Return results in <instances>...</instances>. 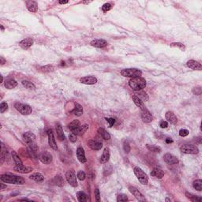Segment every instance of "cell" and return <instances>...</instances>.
Masks as SVG:
<instances>
[{
    "label": "cell",
    "mask_w": 202,
    "mask_h": 202,
    "mask_svg": "<svg viewBox=\"0 0 202 202\" xmlns=\"http://www.w3.org/2000/svg\"><path fill=\"white\" fill-rule=\"evenodd\" d=\"M1 181L5 183L14 184V185H23L25 184L24 178L17 175H3L1 176Z\"/></svg>",
    "instance_id": "obj_1"
},
{
    "label": "cell",
    "mask_w": 202,
    "mask_h": 202,
    "mask_svg": "<svg viewBox=\"0 0 202 202\" xmlns=\"http://www.w3.org/2000/svg\"><path fill=\"white\" fill-rule=\"evenodd\" d=\"M129 85H130V88L134 91H140L146 87L147 83H146L145 79L140 77H137L131 79L129 82Z\"/></svg>",
    "instance_id": "obj_2"
},
{
    "label": "cell",
    "mask_w": 202,
    "mask_h": 202,
    "mask_svg": "<svg viewBox=\"0 0 202 202\" xmlns=\"http://www.w3.org/2000/svg\"><path fill=\"white\" fill-rule=\"evenodd\" d=\"M121 74L126 77H131V78H134V77H140L142 74V72L140 71V70L135 68H130V69H124L121 71Z\"/></svg>",
    "instance_id": "obj_3"
},
{
    "label": "cell",
    "mask_w": 202,
    "mask_h": 202,
    "mask_svg": "<svg viewBox=\"0 0 202 202\" xmlns=\"http://www.w3.org/2000/svg\"><path fill=\"white\" fill-rule=\"evenodd\" d=\"M134 174L137 176V179L139 180L142 185H146L148 181V175L144 172V171L139 167H135L134 169Z\"/></svg>",
    "instance_id": "obj_4"
},
{
    "label": "cell",
    "mask_w": 202,
    "mask_h": 202,
    "mask_svg": "<svg viewBox=\"0 0 202 202\" xmlns=\"http://www.w3.org/2000/svg\"><path fill=\"white\" fill-rule=\"evenodd\" d=\"M14 107L23 115H28L32 112V108L28 104H24V103H19L17 102L14 104Z\"/></svg>",
    "instance_id": "obj_5"
},
{
    "label": "cell",
    "mask_w": 202,
    "mask_h": 202,
    "mask_svg": "<svg viewBox=\"0 0 202 202\" xmlns=\"http://www.w3.org/2000/svg\"><path fill=\"white\" fill-rule=\"evenodd\" d=\"M180 151L185 154L196 155L198 154L199 152V149L197 147H196L195 145H193V144H183L180 148Z\"/></svg>",
    "instance_id": "obj_6"
},
{
    "label": "cell",
    "mask_w": 202,
    "mask_h": 202,
    "mask_svg": "<svg viewBox=\"0 0 202 202\" xmlns=\"http://www.w3.org/2000/svg\"><path fill=\"white\" fill-rule=\"evenodd\" d=\"M66 178L68 181V183L73 187H77V177H76L75 173L73 170H70L66 173Z\"/></svg>",
    "instance_id": "obj_7"
},
{
    "label": "cell",
    "mask_w": 202,
    "mask_h": 202,
    "mask_svg": "<svg viewBox=\"0 0 202 202\" xmlns=\"http://www.w3.org/2000/svg\"><path fill=\"white\" fill-rule=\"evenodd\" d=\"M23 140L28 145H30V144L36 143V136L33 133L28 131L23 134Z\"/></svg>",
    "instance_id": "obj_8"
},
{
    "label": "cell",
    "mask_w": 202,
    "mask_h": 202,
    "mask_svg": "<svg viewBox=\"0 0 202 202\" xmlns=\"http://www.w3.org/2000/svg\"><path fill=\"white\" fill-rule=\"evenodd\" d=\"M164 160L166 164H168L169 165H174L177 164L178 163V158L175 156L174 155L171 154V153H167L164 156Z\"/></svg>",
    "instance_id": "obj_9"
},
{
    "label": "cell",
    "mask_w": 202,
    "mask_h": 202,
    "mask_svg": "<svg viewBox=\"0 0 202 202\" xmlns=\"http://www.w3.org/2000/svg\"><path fill=\"white\" fill-rule=\"evenodd\" d=\"M48 143H49L50 147L52 148V149H54V150H57V149H58V147H57V144H56V142H55V137H54V133H53L52 130H48Z\"/></svg>",
    "instance_id": "obj_10"
},
{
    "label": "cell",
    "mask_w": 202,
    "mask_h": 202,
    "mask_svg": "<svg viewBox=\"0 0 202 202\" xmlns=\"http://www.w3.org/2000/svg\"><path fill=\"white\" fill-rule=\"evenodd\" d=\"M141 119L143 120V122L149 123L151 122H152L153 117L152 115V114L150 113V111L147 108H145V109L141 111Z\"/></svg>",
    "instance_id": "obj_11"
},
{
    "label": "cell",
    "mask_w": 202,
    "mask_h": 202,
    "mask_svg": "<svg viewBox=\"0 0 202 202\" xmlns=\"http://www.w3.org/2000/svg\"><path fill=\"white\" fill-rule=\"evenodd\" d=\"M40 161H41L43 164H51L52 162L53 158H52V156L51 153H49L48 152H44L40 155Z\"/></svg>",
    "instance_id": "obj_12"
},
{
    "label": "cell",
    "mask_w": 202,
    "mask_h": 202,
    "mask_svg": "<svg viewBox=\"0 0 202 202\" xmlns=\"http://www.w3.org/2000/svg\"><path fill=\"white\" fill-rule=\"evenodd\" d=\"M129 190L130 191V193L133 194V195L136 197V198L138 200V201H145V198L143 196V194L140 193L137 188H135L134 186H130L129 188Z\"/></svg>",
    "instance_id": "obj_13"
},
{
    "label": "cell",
    "mask_w": 202,
    "mask_h": 202,
    "mask_svg": "<svg viewBox=\"0 0 202 202\" xmlns=\"http://www.w3.org/2000/svg\"><path fill=\"white\" fill-rule=\"evenodd\" d=\"M88 145L89 147L93 149L94 151H98L100 150L102 147H103V144L99 141H97V140H89L88 142Z\"/></svg>",
    "instance_id": "obj_14"
},
{
    "label": "cell",
    "mask_w": 202,
    "mask_h": 202,
    "mask_svg": "<svg viewBox=\"0 0 202 202\" xmlns=\"http://www.w3.org/2000/svg\"><path fill=\"white\" fill-rule=\"evenodd\" d=\"M14 170L17 172L21 173V174H27L32 171V168L30 167H25L23 164L16 165L14 168Z\"/></svg>",
    "instance_id": "obj_15"
},
{
    "label": "cell",
    "mask_w": 202,
    "mask_h": 202,
    "mask_svg": "<svg viewBox=\"0 0 202 202\" xmlns=\"http://www.w3.org/2000/svg\"><path fill=\"white\" fill-rule=\"evenodd\" d=\"M80 81L85 85H95L97 83V78L93 76H87L81 78Z\"/></svg>",
    "instance_id": "obj_16"
},
{
    "label": "cell",
    "mask_w": 202,
    "mask_h": 202,
    "mask_svg": "<svg viewBox=\"0 0 202 202\" xmlns=\"http://www.w3.org/2000/svg\"><path fill=\"white\" fill-rule=\"evenodd\" d=\"M91 45H92L93 47H95V48H102L106 47L107 45V42L105 40L97 39V40H94L91 42Z\"/></svg>",
    "instance_id": "obj_17"
},
{
    "label": "cell",
    "mask_w": 202,
    "mask_h": 202,
    "mask_svg": "<svg viewBox=\"0 0 202 202\" xmlns=\"http://www.w3.org/2000/svg\"><path fill=\"white\" fill-rule=\"evenodd\" d=\"M32 44H33V40H32V38H26V39H24V40H22L19 43L20 47L23 48V49H28V48H30Z\"/></svg>",
    "instance_id": "obj_18"
},
{
    "label": "cell",
    "mask_w": 202,
    "mask_h": 202,
    "mask_svg": "<svg viewBox=\"0 0 202 202\" xmlns=\"http://www.w3.org/2000/svg\"><path fill=\"white\" fill-rule=\"evenodd\" d=\"M186 65L190 69L195 70H201L202 69L201 64L200 62L195 61V60H189L187 62Z\"/></svg>",
    "instance_id": "obj_19"
},
{
    "label": "cell",
    "mask_w": 202,
    "mask_h": 202,
    "mask_svg": "<svg viewBox=\"0 0 202 202\" xmlns=\"http://www.w3.org/2000/svg\"><path fill=\"white\" fill-rule=\"evenodd\" d=\"M77 157L79 160V161L81 163H85L87 161V159L85 157V151L82 148L79 147L77 149Z\"/></svg>",
    "instance_id": "obj_20"
},
{
    "label": "cell",
    "mask_w": 202,
    "mask_h": 202,
    "mask_svg": "<svg viewBox=\"0 0 202 202\" xmlns=\"http://www.w3.org/2000/svg\"><path fill=\"white\" fill-rule=\"evenodd\" d=\"M110 156H111V154H110V149L108 148H106L104 149V151H103V155L100 157L99 162L101 164H106V163H107L110 159Z\"/></svg>",
    "instance_id": "obj_21"
},
{
    "label": "cell",
    "mask_w": 202,
    "mask_h": 202,
    "mask_svg": "<svg viewBox=\"0 0 202 202\" xmlns=\"http://www.w3.org/2000/svg\"><path fill=\"white\" fill-rule=\"evenodd\" d=\"M166 119L171 124H176L178 122V119H177L176 115L171 111H168L166 113Z\"/></svg>",
    "instance_id": "obj_22"
},
{
    "label": "cell",
    "mask_w": 202,
    "mask_h": 202,
    "mask_svg": "<svg viewBox=\"0 0 202 202\" xmlns=\"http://www.w3.org/2000/svg\"><path fill=\"white\" fill-rule=\"evenodd\" d=\"M88 129H89V125L85 124V125H83V126H81L80 127H78V128H77L75 131H74L73 133L76 134V135H78V136H82V135H84V134L85 133L86 131L88 130ZM71 133H72V132H71Z\"/></svg>",
    "instance_id": "obj_23"
},
{
    "label": "cell",
    "mask_w": 202,
    "mask_h": 202,
    "mask_svg": "<svg viewBox=\"0 0 202 202\" xmlns=\"http://www.w3.org/2000/svg\"><path fill=\"white\" fill-rule=\"evenodd\" d=\"M55 130H56V133H57V137L60 140H63L65 139V135H64V132L62 130V126L60 124H56L55 126Z\"/></svg>",
    "instance_id": "obj_24"
},
{
    "label": "cell",
    "mask_w": 202,
    "mask_h": 202,
    "mask_svg": "<svg viewBox=\"0 0 202 202\" xmlns=\"http://www.w3.org/2000/svg\"><path fill=\"white\" fill-rule=\"evenodd\" d=\"M150 175L157 178H162L164 176V172L160 168H154L152 171H151Z\"/></svg>",
    "instance_id": "obj_25"
},
{
    "label": "cell",
    "mask_w": 202,
    "mask_h": 202,
    "mask_svg": "<svg viewBox=\"0 0 202 202\" xmlns=\"http://www.w3.org/2000/svg\"><path fill=\"white\" fill-rule=\"evenodd\" d=\"M132 99H133V101L134 102V103H135L138 107H140L141 111L146 108L145 106H144V102H143V101H142V100H141V99H140L137 96L134 95V96H132Z\"/></svg>",
    "instance_id": "obj_26"
},
{
    "label": "cell",
    "mask_w": 202,
    "mask_h": 202,
    "mask_svg": "<svg viewBox=\"0 0 202 202\" xmlns=\"http://www.w3.org/2000/svg\"><path fill=\"white\" fill-rule=\"evenodd\" d=\"M74 106H75V107L72 111V113H74V115H75L76 116H81L83 114L82 106L77 103H74Z\"/></svg>",
    "instance_id": "obj_27"
},
{
    "label": "cell",
    "mask_w": 202,
    "mask_h": 202,
    "mask_svg": "<svg viewBox=\"0 0 202 202\" xmlns=\"http://www.w3.org/2000/svg\"><path fill=\"white\" fill-rule=\"evenodd\" d=\"M29 178L33 180V181H36V182H42L44 179V177L40 173H34V174H32V175L29 176Z\"/></svg>",
    "instance_id": "obj_28"
},
{
    "label": "cell",
    "mask_w": 202,
    "mask_h": 202,
    "mask_svg": "<svg viewBox=\"0 0 202 202\" xmlns=\"http://www.w3.org/2000/svg\"><path fill=\"white\" fill-rule=\"evenodd\" d=\"M52 182H53L55 185H58L59 187H62V185H64V179L62 178L61 175H57L52 179Z\"/></svg>",
    "instance_id": "obj_29"
},
{
    "label": "cell",
    "mask_w": 202,
    "mask_h": 202,
    "mask_svg": "<svg viewBox=\"0 0 202 202\" xmlns=\"http://www.w3.org/2000/svg\"><path fill=\"white\" fill-rule=\"evenodd\" d=\"M17 85V82L14 79H8L5 82V87L8 89H13Z\"/></svg>",
    "instance_id": "obj_30"
},
{
    "label": "cell",
    "mask_w": 202,
    "mask_h": 202,
    "mask_svg": "<svg viewBox=\"0 0 202 202\" xmlns=\"http://www.w3.org/2000/svg\"><path fill=\"white\" fill-rule=\"evenodd\" d=\"M80 126H81V123H80L79 120H74L73 122H71L69 124L68 128L73 133L74 131H75V130Z\"/></svg>",
    "instance_id": "obj_31"
},
{
    "label": "cell",
    "mask_w": 202,
    "mask_h": 202,
    "mask_svg": "<svg viewBox=\"0 0 202 202\" xmlns=\"http://www.w3.org/2000/svg\"><path fill=\"white\" fill-rule=\"evenodd\" d=\"M185 195H186V197L193 202H201L202 201L201 197H197V196L194 195V194H193V193H189V192H186V193H185Z\"/></svg>",
    "instance_id": "obj_32"
},
{
    "label": "cell",
    "mask_w": 202,
    "mask_h": 202,
    "mask_svg": "<svg viewBox=\"0 0 202 202\" xmlns=\"http://www.w3.org/2000/svg\"><path fill=\"white\" fill-rule=\"evenodd\" d=\"M98 133L104 140H109L111 138V135L109 134V133H107V131H106L103 128H99L98 130Z\"/></svg>",
    "instance_id": "obj_33"
},
{
    "label": "cell",
    "mask_w": 202,
    "mask_h": 202,
    "mask_svg": "<svg viewBox=\"0 0 202 202\" xmlns=\"http://www.w3.org/2000/svg\"><path fill=\"white\" fill-rule=\"evenodd\" d=\"M28 10L31 12H36L37 11V4L36 2H28L27 4Z\"/></svg>",
    "instance_id": "obj_34"
},
{
    "label": "cell",
    "mask_w": 202,
    "mask_h": 202,
    "mask_svg": "<svg viewBox=\"0 0 202 202\" xmlns=\"http://www.w3.org/2000/svg\"><path fill=\"white\" fill-rule=\"evenodd\" d=\"M22 85L24 86L25 89H29V90H34L36 89V86L33 83H32L29 81H22Z\"/></svg>",
    "instance_id": "obj_35"
},
{
    "label": "cell",
    "mask_w": 202,
    "mask_h": 202,
    "mask_svg": "<svg viewBox=\"0 0 202 202\" xmlns=\"http://www.w3.org/2000/svg\"><path fill=\"white\" fill-rule=\"evenodd\" d=\"M137 95H138L137 96H138L143 102H144V101H145V102H146V101H148V99H149V97L148 96V94L145 93V92H144V91H141V90H140V91H138V94H137Z\"/></svg>",
    "instance_id": "obj_36"
},
{
    "label": "cell",
    "mask_w": 202,
    "mask_h": 202,
    "mask_svg": "<svg viewBox=\"0 0 202 202\" xmlns=\"http://www.w3.org/2000/svg\"><path fill=\"white\" fill-rule=\"evenodd\" d=\"M11 155H12V158H13V160H14L15 164L16 165L23 164H22V161L21 160L20 157L17 156V154L16 153V152H14V151H13V152H11Z\"/></svg>",
    "instance_id": "obj_37"
},
{
    "label": "cell",
    "mask_w": 202,
    "mask_h": 202,
    "mask_svg": "<svg viewBox=\"0 0 202 202\" xmlns=\"http://www.w3.org/2000/svg\"><path fill=\"white\" fill-rule=\"evenodd\" d=\"M193 188L197 189V191H201L202 190V181L201 179H197L196 181H193Z\"/></svg>",
    "instance_id": "obj_38"
},
{
    "label": "cell",
    "mask_w": 202,
    "mask_h": 202,
    "mask_svg": "<svg viewBox=\"0 0 202 202\" xmlns=\"http://www.w3.org/2000/svg\"><path fill=\"white\" fill-rule=\"evenodd\" d=\"M77 199H78V201L80 202H85L86 201V200H87V195H86V193H85L82 191L77 192Z\"/></svg>",
    "instance_id": "obj_39"
},
{
    "label": "cell",
    "mask_w": 202,
    "mask_h": 202,
    "mask_svg": "<svg viewBox=\"0 0 202 202\" xmlns=\"http://www.w3.org/2000/svg\"><path fill=\"white\" fill-rule=\"evenodd\" d=\"M112 171H113V168L109 164L106 165L104 167V168H103V174H104V175H111L112 173Z\"/></svg>",
    "instance_id": "obj_40"
},
{
    "label": "cell",
    "mask_w": 202,
    "mask_h": 202,
    "mask_svg": "<svg viewBox=\"0 0 202 202\" xmlns=\"http://www.w3.org/2000/svg\"><path fill=\"white\" fill-rule=\"evenodd\" d=\"M146 147L149 151L154 152H160L161 148L160 147H157L156 145H150V144H147Z\"/></svg>",
    "instance_id": "obj_41"
},
{
    "label": "cell",
    "mask_w": 202,
    "mask_h": 202,
    "mask_svg": "<svg viewBox=\"0 0 202 202\" xmlns=\"http://www.w3.org/2000/svg\"><path fill=\"white\" fill-rule=\"evenodd\" d=\"M54 70V67L52 66L48 65V66H41L40 67V70H41L42 72H50V71H52Z\"/></svg>",
    "instance_id": "obj_42"
},
{
    "label": "cell",
    "mask_w": 202,
    "mask_h": 202,
    "mask_svg": "<svg viewBox=\"0 0 202 202\" xmlns=\"http://www.w3.org/2000/svg\"><path fill=\"white\" fill-rule=\"evenodd\" d=\"M77 178H78L79 180L83 181V180H85V177H86L85 173V172L82 171H78V172H77Z\"/></svg>",
    "instance_id": "obj_43"
},
{
    "label": "cell",
    "mask_w": 202,
    "mask_h": 202,
    "mask_svg": "<svg viewBox=\"0 0 202 202\" xmlns=\"http://www.w3.org/2000/svg\"><path fill=\"white\" fill-rule=\"evenodd\" d=\"M128 200V197L125 194H119L117 197V201H127Z\"/></svg>",
    "instance_id": "obj_44"
},
{
    "label": "cell",
    "mask_w": 202,
    "mask_h": 202,
    "mask_svg": "<svg viewBox=\"0 0 202 202\" xmlns=\"http://www.w3.org/2000/svg\"><path fill=\"white\" fill-rule=\"evenodd\" d=\"M171 47H175V48H179L181 50L184 51L185 49V47L181 43H172L171 44Z\"/></svg>",
    "instance_id": "obj_45"
},
{
    "label": "cell",
    "mask_w": 202,
    "mask_h": 202,
    "mask_svg": "<svg viewBox=\"0 0 202 202\" xmlns=\"http://www.w3.org/2000/svg\"><path fill=\"white\" fill-rule=\"evenodd\" d=\"M7 109H8V104L6 102H3V103H1V105H0V111H1V113L5 112Z\"/></svg>",
    "instance_id": "obj_46"
},
{
    "label": "cell",
    "mask_w": 202,
    "mask_h": 202,
    "mask_svg": "<svg viewBox=\"0 0 202 202\" xmlns=\"http://www.w3.org/2000/svg\"><path fill=\"white\" fill-rule=\"evenodd\" d=\"M111 9V5L110 3L103 4V7H102V11H103V12H107V11H109Z\"/></svg>",
    "instance_id": "obj_47"
},
{
    "label": "cell",
    "mask_w": 202,
    "mask_h": 202,
    "mask_svg": "<svg viewBox=\"0 0 202 202\" xmlns=\"http://www.w3.org/2000/svg\"><path fill=\"white\" fill-rule=\"evenodd\" d=\"M179 135L182 137H185L186 136L189 135V131L185 129H181L180 131H179Z\"/></svg>",
    "instance_id": "obj_48"
},
{
    "label": "cell",
    "mask_w": 202,
    "mask_h": 202,
    "mask_svg": "<svg viewBox=\"0 0 202 202\" xmlns=\"http://www.w3.org/2000/svg\"><path fill=\"white\" fill-rule=\"evenodd\" d=\"M69 139H70V140L72 142V143H74V142H76L77 141V135L76 134H74V133H71V134L69 135Z\"/></svg>",
    "instance_id": "obj_49"
},
{
    "label": "cell",
    "mask_w": 202,
    "mask_h": 202,
    "mask_svg": "<svg viewBox=\"0 0 202 202\" xmlns=\"http://www.w3.org/2000/svg\"><path fill=\"white\" fill-rule=\"evenodd\" d=\"M193 93H194L195 95H197V96L201 95V87H197V88H194V89H193Z\"/></svg>",
    "instance_id": "obj_50"
},
{
    "label": "cell",
    "mask_w": 202,
    "mask_h": 202,
    "mask_svg": "<svg viewBox=\"0 0 202 202\" xmlns=\"http://www.w3.org/2000/svg\"><path fill=\"white\" fill-rule=\"evenodd\" d=\"M123 149L124 151L126 152V153H129L130 152V144H129V143H127V142H125L123 144Z\"/></svg>",
    "instance_id": "obj_51"
},
{
    "label": "cell",
    "mask_w": 202,
    "mask_h": 202,
    "mask_svg": "<svg viewBox=\"0 0 202 202\" xmlns=\"http://www.w3.org/2000/svg\"><path fill=\"white\" fill-rule=\"evenodd\" d=\"M95 197H96V199L97 201H100V193H99V189H95Z\"/></svg>",
    "instance_id": "obj_52"
},
{
    "label": "cell",
    "mask_w": 202,
    "mask_h": 202,
    "mask_svg": "<svg viewBox=\"0 0 202 202\" xmlns=\"http://www.w3.org/2000/svg\"><path fill=\"white\" fill-rule=\"evenodd\" d=\"M106 120L109 123V125H110V127H111L112 126H113L114 124L115 123V119H113V118H107Z\"/></svg>",
    "instance_id": "obj_53"
},
{
    "label": "cell",
    "mask_w": 202,
    "mask_h": 202,
    "mask_svg": "<svg viewBox=\"0 0 202 202\" xmlns=\"http://www.w3.org/2000/svg\"><path fill=\"white\" fill-rule=\"evenodd\" d=\"M160 126L162 129H165V128H167V127L168 126V123L167 121H162V122H160Z\"/></svg>",
    "instance_id": "obj_54"
},
{
    "label": "cell",
    "mask_w": 202,
    "mask_h": 202,
    "mask_svg": "<svg viewBox=\"0 0 202 202\" xmlns=\"http://www.w3.org/2000/svg\"><path fill=\"white\" fill-rule=\"evenodd\" d=\"M165 141H166V143H168V144H170V143H172V142H173V140H172L171 138H167Z\"/></svg>",
    "instance_id": "obj_55"
},
{
    "label": "cell",
    "mask_w": 202,
    "mask_h": 202,
    "mask_svg": "<svg viewBox=\"0 0 202 202\" xmlns=\"http://www.w3.org/2000/svg\"><path fill=\"white\" fill-rule=\"evenodd\" d=\"M5 188H7V185H4L3 183H1V188H0V189L3 190V189Z\"/></svg>",
    "instance_id": "obj_56"
},
{
    "label": "cell",
    "mask_w": 202,
    "mask_h": 202,
    "mask_svg": "<svg viewBox=\"0 0 202 202\" xmlns=\"http://www.w3.org/2000/svg\"><path fill=\"white\" fill-rule=\"evenodd\" d=\"M60 4H66L68 3V1H59Z\"/></svg>",
    "instance_id": "obj_57"
},
{
    "label": "cell",
    "mask_w": 202,
    "mask_h": 202,
    "mask_svg": "<svg viewBox=\"0 0 202 202\" xmlns=\"http://www.w3.org/2000/svg\"><path fill=\"white\" fill-rule=\"evenodd\" d=\"M5 62H6V61L4 60V58H3V57H1V64H2V65H3Z\"/></svg>",
    "instance_id": "obj_58"
},
{
    "label": "cell",
    "mask_w": 202,
    "mask_h": 202,
    "mask_svg": "<svg viewBox=\"0 0 202 202\" xmlns=\"http://www.w3.org/2000/svg\"><path fill=\"white\" fill-rule=\"evenodd\" d=\"M20 201H30V200L29 199H27V198H23V199H21Z\"/></svg>",
    "instance_id": "obj_59"
},
{
    "label": "cell",
    "mask_w": 202,
    "mask_h": 202,
    "mask_svg": "<svg viewBox=\"0 0 202 202\" xmlns=\"http://www.w3.org/2000/svg\"><path fill=\"white\" fill-rule=\"evenodd\" d=\"M1 79H2L1 82H3V76H1Z\"/></svg>",
    "instance_id": "obj_60"
},
{
    "label": "cell",
    "mask_w": 202,
    "mask_h": 202,
    "mask_svg": "<svg viewBox=\"0 0 202 202\" xmlns=\"http://www.w3.org/2000/svg\"><path fill=\"white\" fill-rule=\"evenodd\" d=\"M1 29H2L3 31L4 30V28H3V25H1Z\"/></svg>",
    "instance_id": "obj_61"
}]
</instances>
